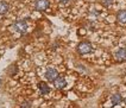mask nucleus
<instances>
[{"label": "nucleus", "mask_w": 126, "mask_h": 108, "mask_svg": "<svg viewBox=\"0 0 126 108\" xmlns=\"http://www.w3.org/2000/svg\"><path fill=\"white\" fill-rule=\"evenodd\" d=\"M77 50H79V52H80V54H82V55L91 54V52H92V45L89 43H87V42H82V43L79 44Z\"/></svg>", "instance_id": "nucleus-1"}, {"label": "nucleus", "mask_w": 126, "mask_h": 108, "mask_svg": "<svg viewBox=\"0 0 126 108\" xmlns=\"http://www.w3.org/2000/svg\"><path fill=\"white\" fill-rule=\"evenodd\" d=\"M13 29L17 31V32H20V33H25L26 30H28V23L25 20H19L17 22L13 25Z\"/></svg>", "instance_id": "nucleus-2"}, {"label": "nucleus", "mask_w": 126, "mask_h": 108, "mask_svg": "<svg viewBox=\"0 0 126 108\" xmlns=\"http://www.w3.org/2000/svg\"><path fill=\"white\" fill-rule=\"evenodd\" d=\"M49 7V0H36L35 8L37 11H44Z\"/></svg>", "instance_id": "nucleus-3"}, {"label": "nucleus", "mask_w": 126, "mask_h": 108, "mask_svg": "<svg viewBox=\"0 0 126 108\" xmlns=\"http://www.w3.org/2000/svg\"><path fill=\"white\" fill-rule=\"evenodd\" d=\"M44 76H45V79L49 80V81H54V80L58 76V72H57V70L54 69V68H48L45 74H44Z\"/></svg>", "instance_id": "nucleus-4"}, {"label": "nucleus", "mask_w": 126, "mask_h": 108, "mask_svg": "<svg viewBox=\"0 0 126 108\" xmlns=\"http://www.w3.org/2000/svg\"><path fill=\"white\" fill-rule=\"evenodd\" d=\"M52 82H54V86L56 87L57 89H63L64 87L67 86V82H65V80L63 79L62 76H57Z\"/></svg>", "instance_id": "nucleus-5"}, {"label": "nucleus", "mask_w": 126, "mask_h": 108, "mask_svg": "<svg viewBox=\"0 0 126 108\" xmlns=\"http://www.w3.org/2000/svg\"><path fill=\"white\" fill-rule=\"evenodd\" d=\"M117 20L121 24H126V10H121L117 14Z\"/></svg>", "instance_id": "nucleus-6"}, {"label": "nucleus", "mask_w": 126, "mask_h": 108, "mask_svg": "<svg viewBox=\"0 0 126 108\" xmlns=\"http://www.w3.org/2000/svg\"><path fill=\"white\" fill-rule=\"evenodd\" d=\"M115 58L119 59V61H124V59H126V49H124V48L119 49V50L115 52Z\"/></svg>", "instance_id": "nucleus-7"}, {"label": "nucleus", "mask_w": 126, "mask_h": 108, "mask_svg": "<svg viewBox=\"0 0 126 108\" xmlns=\"http://www.w3.org/2000/svg\"><path fill=\"white\" fill-rule=\"evenodd\" d=\"M8 10H10V5L6 1H0V14H6Z\"/></svg>", "instance_id": "nucleus-8"}, {"label": "nucleus", "mask_w": 126, "mask_h": 108, "mask_svg": "<svg viewBox=\"0 0 126 108\" xmlns=\"http://www.w3.org/2000/svg\"><path fill=\"white\" fill-rule=\"evenodd\" d=\"M111 101H112L113 106H115V105H119L120 102L123 101V97H121L120 94H113L112 96H111Z\"/></svg>", "instance_id": "nucleus-9"}, {"label": "nucleus", "mask_w": 126, "mask_h": 108, "mask_svg": "<svg viewBox=\"0 0 126 108\" xmlns=\"http://www.w3.org/2000/svg\"><path fill=\"white\" fill-rule=\"evenodd\" d=\"M38 87H39V90H41V93H42L43 95H44V94L50 93V88H49V86H48L47 83H44V82H39Z\"/></svg>", "instance_id": "nucleus-10"}, {"label": "nucleus", "mask_w": 126, "mask_h": 108, "mask_svg": "<svg viewBox=\"0 0 126 108\" xmlns=\"http://www.w3.org/2000/svg\"><path fill=\"white\" fill-rule=\"evenodd\" d=\"M21 108H31V102H30V101H25V102L21 105Z\"/></svg>", "instance_id": "nucleus-11"}, {"label": "nucleus", "mask_w": 126, "mask_h": 108, "mask_svg": "<svg viewBox=\"0 0 126 108\" xmlns=\"http://www.w3.org/2000/svg\"><path fill=\"white\" fill-rule=\"evenodd\" d=\"M101 2H102L105 6H110V5L113 2V0H101Z\"/></svg>", "instance_id": "nucleus-12"}, {"label": "nucleus", "mask_w": 126, "mask_h": 108, "mask_svg": "<svg viewBox=\"0 0 126 108\" xmlns=\"http://www.w3.org/2000/svg\"><path fill=\"white\" fill-rule=\"evenodd\" d=\"M10 70H11L10 74H11V75H14V72L17 71V65H12V67L10 68Z\"/></svg>", "instance_id": "nucleus-13"}, {"label": "nucleus", "mask_w": 126, "mask_h": 108, "mask_svg": "<svg viewBox=\"0 0 126 108\" xmlns=\"http://www.w3.org/2000/svg\"><path fill=\"white\" fill-rule=\"evenodd\" d=\"M60 2H62V4H67V2H69L70 0H58Z\"/></svg>", "instance_id": "nucleus-14"}, {"label": "nucleus", "mask_w": 126, "mask_h": 108, "mask_svg": "<svg viewBox=\"0 0 126 108\" xmlns=\"http://www.w3.org/2000/svg\"><path fill=\"white\" fill-rule=\"evenodd\" d=\"M0 83H1V80H0Z\"/></svg>", "instance_id": "nucleus-15"}]
</instances>
